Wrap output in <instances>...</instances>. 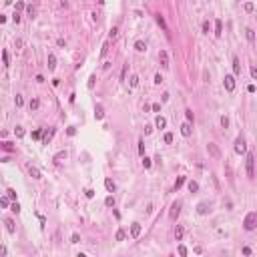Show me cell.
Masks as SVG:
<instances>
[{"mask_svg":"<svg viewBox=\"0 0 257 257\" xmlns=\"http://www.w3.org/2000/svg\"><path fill=\"white\" fill-rule=\"evenodd\" d=\"M125 237H127V235H125V231H123V229H119V231H116V235H115L116 241H125Z\"/></svg>","mask_w":257,"mask_h":257,"instance_id":"30","label":"cell"},{"mask_svg":"<svg viewBox=\"0 0 257 257\" xmlns=\"http://www.w3.org/2000/svg\"><path fill=\"white\" fill-rule=\"evenodd\" d=\"M257 227V211H249L243 219V229L245 231H253Z\"/></svg>","mask_w":257,"mask_h":257,"instance_id":"1","label":"cell"},{"mask_svg":"<svg viewBox=\"0 0 257 257\" xmlns=\"http://www.w3.org/2000/svg\"><path fill=\"white\" fill-rule=\"evenodd\" d=\"M107 52H109V40L105 44H102V48H101V56H107Z\"/></svg>","mask_w":257,"mask_h":257,"instance_id":"39","label":"cell"},{"mask_svg":"<svg viewBox=\"0 0 257 257\" xmlns=\"http://www.w3.org/2000/svg\"><path fill=\"white\" fill-rule=\"evenodd\" d=\"M189 191H191V193H197V191H199V185H197V181H189Z\"/></svg>","mask_w":257,"mask_h":257,"instance_id":"26","label":"cell"},{"mask_svg":"<svg viewBox=\"0 0 257 257\" xmlns=\"http://www.w3.org/2000/svg\"><path fill=\"white\" fill-rule=\"evenodd\" d=\"M26 14H28L30 18H34V16H36V8H34L32 4H30V6H26Z\"/></svg>","mask_w":257,"mask_h":257,"instance_id":"27","label":"cell"},{"mask_svg":"<svg viewBox=\"0 0 257 257\" xmlns=\"http://www.w3.org/2000/svg\"><path fill=\"white\" fill-rule=\"evenodd\" d=\"M12 20L18 24V22H20V12H14V14H12Z\"/></svg>","mask_w":257,"mask_h":257,"instance_id":"54","label":"cell"},{"mask_svg":"<svg viewBox=\"0 0 257 257\" xmlns=\"http://www.w3.org/2000/svg\"><path fill=\"white\" fill-rule=\"evenodd\" d=\"M0 205H2V207H8V195H6V197H2V199H0Z\"/></svg>","mask_w":257,"mask_h":257,"instance_id":"53","label":"cell"},{"mask_svg":"<svg viewBox=\"0 0 257 257\" xmlns=\"http://www.w3.org/2000/svg\"><path fill=\"white\" fill-rule=\"evenodd\" d=\"M127 73H129V62L123 64V70H121V80H125L127 78Z\"/></svg>","mask_w":257,"mask_h":257,"instance_id":"33","label":"cell"},{"mask_svg":"<svg viewBox=\"0 0 257 257\" xmlns=\"http://www.w3.org/2000/svg\"><path fill=\"white\" fill-rule=\"evenodd\" d=\"M221 34H223V20H215V36H217V38H219V36H221Z\"/></svg>","mask_w":257,"mask_h":257,"instance_id":"11","label":"cell"},{"mask_svg":"<svg viewBox=\"0 0 257 257\" xmlns=\"http://www.w3.org/2000/svg\"><path fill=\"white\" fill-rule=\"evenodd\" d=\"M233 73L235 74H241V64H239V58L233 56Z\"/></svg>","mask_w":257,"mask_h":257,"instance_id":"19","label":"cell"},{"mask_svg":"<svg viewBox=\"0 0 257 257\" xmlns=\"http://www.w3.org/2000/svg\"><path fill=\"white\" fill-rule=\"evenodd\" d=\"M155 83H157V84L163 83V77H161V74H155Z\"/></svg>","mask_w":257,"mask_h":257,"instance_id":"58","label":"cell"},{"mask_svg":"<svg viewBox=\"0 0 257 257\" xmlns=\"http://www.w3.org/2000/svg\"><path fill=\"white\" fill-rule=\"evenodd\" d=\"M185 116H187V121H189V123H193V119H195V116H193V111H191V109H187V111H185Z\"/></svg>","mask_w":257,"mask_h":257,"instance_id":"37","label":"cell"},{"mask_svg":"<svg viewBox=\"0 0 257 257\" xmlns=\"http://www.w3.org/2000/svg\"><path fill=\"white\" fill-rule=\"evenodd\" d=\"M48 68H50V70L56 68V56H54L52 52H48Z\"/></svg>","mask_w":257,"mask_h":257,"instance_id":"20","label":"cell"},{"mask_svg":"<svg viewBox=\"0 0 257 257\" xmlns=\"http://www.w3.org/2000/svg\"><path fill=\"white\" fill-rule=\"evenodd\" d=\"M2 60H4V66H8V52L2 50Z\"/></svg>","mask_w":257,"mask_h":257,"instance_id":"48","label":"cell"},{"mask_svg":"<svg viewBox=\"0 0 257 257\" xmlns=\"http://www.w3.org/2000/svg\"><path fill=\"white\" fill-rule=\"evenodd\" d=\"M95 80H97V77H95V74H91V77H88V83H87L88 91H92V88H95Z\"/></svg>","mask_w":257,"mask_h":257,"instance_id":"28","label":"cell"},{"mask_svg":"<svg viewBox=\"0 0 257 257\" xmlns=\"http://www.w3.org/2000/svg\"><path fill=\"white\" fill-rule=\"evenodd\" d=\"M249 73H251V77L257 80V66H251V68H249Z\"/></svg>","mask_w":257,"mask_h":257,"instance_id":"52","label":"cell"},{"mask_svg":"<svg viewBox=\"0 0 257 257\" xmlns=\"http://www.w3.org/2000/svg\"><path fill=\"white\" fill-rule=\"evenodd\" d=\"M4 225H6V231H8V233H14L16 231L14 221H12V219H4Z\"/></svg>","mask_w":257,"mask_h":257,"instance_id":"18","label":"cell"},{"mask_svg":"<svg viewBox=\"0 0 257 257\" xmlns=\"http://www.w3.org/2000/svg\"><path fill=\"white\" fill-rule=\"evenodd\" d=\"M183 235H185V227L183 225H177V227H175V239H177V241H183Z\"/></svg>","mask_w":257,"mask_h":257,"instance_id":"10","label":"cell"},{"mask_svg":"<svg viewBox=\"0 0 257 257\" xmlns=\"http://www.w3.org/2000/svg\"><path fill=\"white\" fill-rule=\"evenodd\" d=\"M2 147H4L6 151H12V147H10V143H2Z\"/></svg>","mask_w":257,"mask_h":257,"instance_id":"59","label":"cell"},{"mask_svg":"<svg viewBox=\"0 0 257 257\" xmlns=\"http://www.w3.org/2000/svg\"><path fill=\"white\" fill-rule=\"evenodd\" d=\"M135 50H137V52H145V50H147V44L143 42V40H137V42H135Z\"/></svg>","mask_w":257,"mask_h":257,"instance_id":"21","label":"cell"},{"mask_svg":"<svg viewBox=\"0 0 257 257\" xmlns=\"http://www.w3.org/2000/svg\"><path fill=\"white\" fill-rule=\"evenodd\" d=\"M12 211H14V213H20V205H18V201H14V203H12Z\"/></svg>","mask_w":257,"mask_h":257,"instance_id":"49","label":"cell"},{"mask_svg":"<svg viewBox=\"0 0 257 257\" xmlns=\"http://www.w3.org/2000/svg\"><path fill=\"white\" fill-rule=\"evenodd\" d=\"M245 36H247V40H249V42H255V32H253L251 28H247V30H245Z\"/></svg>","mask_w":257,"mask_h":257,"instance_id":"25","label":"cell"},{"mask_svg":"<svg viewBox=\"0 0 257 257\" xmlns=\"http://www.w3.org/2000/svg\"><path fill=\"white\" fill-rule=\"evenodd\" d=\"M95 116H97V121H101L102 116H105V112H102V107H101V105H95Z\"/></svg>","mask_w":257,"mask_h":257,"instance_id":"23","label":"cell"},{"mask_svg":"<svg viewBox=\"0 0 257 257\" xmlns=\"http://www.w3.org/2000/svg\"><path fill=\"white\" fill-rule=\"evenodd\" d=\"M223 84H225V88H227V92H233L235 91V77H233V74H225Z\"/></svg>","mask_w":257,"mask_h":257,"instance_id":"5","label":"cell"},{"mask_svg":"<svg viewBox=\"0 0 257 257\" xmlns=\"http://www.w3.org/2000/svg\"><path fill=\"white\" fill-rule=\"evenodd\" d=\"M40 137H42V133H40V129H38V131H34V133H32V139H40Z\"/></svg>","mask_w":257,"mask_h":257,"instance_id":"57","label":"cell"},{"mask_svg":"<svg viewBox=\"0 0 257 257\" xmlns=\"http://www.w3.org/2000/svg\"><path fill=\"white\" fill-rule=\"evenodd\" d=\"M143 167H145V169H149V167H151V159L143 157Z\"/></svg>","mask_w":257,"mask_h":257,"instance_id":"50","label":"cell"},{"mask_svg":"<svg viewBox=\"0 0 257 257\" xmlns=\"http://www.w3.org/2000/svg\"><path fill=\"white\" fill-rule=\"evenodd\" d=\"M129 83H131V87H137V84H139V77H137V74H133Z\"/></svg>","mask_w":257,"mask_h":257,"instance_id":"40","label":"cell"},{"mask_svg":"<svg viewBox=\"0 0 257 257\" xmlns=\"http://www.w3.org/2000/svg\"><path fill=\"white\" fill-rule=\"evenodd\" d=\"M141 231H143L141 223H137V221H135V223L131 225V237H133V239H137L139 235H141Z\"/></svg>","mask_w":257,"mask_h":257,"instance_id":"8","label":"cell"},{"mask_svg":"<svg viewBox=\"0 0 257 257\" xmlns=\"http://www.w3.org/2000/svg\"><path fill=\"white\" fill-rule=\"evenodd\" d=\"M14 133H16V137H18V139H22V137H24V129H22V127H16Z\"/></svg>","mask_w":257,"mask_h":257,"instance_id":"36","label":"cell"},{"mask_svg":"<svg viewBox=\"0 0 257 257\" xmlns=\"http://www.w3.org/2000/svg\"><path fill=\"white\" fill-rule=\"evenodd\" d=\"M245 167H247V177H249V179H253V177H255V157H253V153H247Z\"/></svg>","mask_w":257,"mask_h":257,"instance_id":"3","label":"cell"},{"mask_svg":"<svg viewBox=\"0 0 257 257\" xmlns=\"http://www.w3.org/2000/svg\"><path fill=\"white\" fill-rule=\"evenodd\" d=\"M243 8H245V12H253V10H255V6H253V2H245V6H243Z\"/></svg>","mask_w":257,"mask_h":257,"instance_id":"38","label":"cell"},{"mask_svg":"<svg viewBox=\"0 0 257 257\" xmlns=\"http://www.w3.org/2000/svg\"><path fill=\"white\" fill-rule=\"evenodd\" d=\"M191 133H193V129H191V123H189V121L183 123V125H181V135H183V137H191Z\"/></svg>","mask_w":257,"mask_h":257,"instance_id":"9","label":"cell"},{"mask_svg":"<svg viewBox=\"0 0 257 257\" xmlns=\"http://www.w3.org/2000/svg\"><path fill=\"white\" fill-rule=\"evenodd\" d=\"M28 175L32 177V179H40L42 175H40V171L36 169V167H28Z\"/></svg>","mask_w":257,"mask_h":257,"instance_id":"17","label":"cell"},{"mask_svg":"<svg viewBox=\"0 0 257 257\" xmlns=\"http://www.w3.org/2000/svg\"><path fill=\"white\" fill-rule=\"evenodd\" d=\"M209 30H211V24H209V20H205V22H203V32L209 34Z\"/></svg>","mask_w":257,"mask_h":257,"instance_id":"44","label":"cell"},{"mask_svg":"<svg viewBox=\"0 0 257 257\" xmlns=\"http://www.w3.org/2000/svg\"><path fill=\"white\" fill-rule=\"evenodd\" d=\"M177 251H179V255H187V253H189V251H187V247H185V245H179V249H177Z\"/></svg>","mask_w":257,"mask_h":257,"instance_id":"43","label":"cell"},{"mask_svg":"<svg viewBox=\"0 0 257 257\" xmlns=\"http://www.w3.org/2000/svg\"><path fill=\"white\" fill-rule=\"evenodd\" d=\"M52 135H54V129H50V131H46L42 135V143H44V145H48V141L52 139Z\"/></svg>","mask_w":257,"mask_h":257,"instance_id":"22","label":"cell"},{"mask_svg":"<svg viewBox=\"0 0 257 257\" xmlns=\"http://www.w3.org/2000/svg\"><path fill=\"white\" fill-rule=\"evenodd\" d=\"M24 8H26V4L22 2V0H18V2H16V6H14V12H20V10H24Z\"/></svg>","mask_w":257,"mask_h":257,"instance_id":"31","label":"cell"},{"mask_svg":"<svg viewBox=\"0 0 257 257\" xmlns=\"http://www.w3.org/2000/svg\"><path fill=\"white\" fill-rule=\"evenodd\" d=\"M181 207H183V201H173V205H171V209H169V219L171 221H177V217L181 215Z\"/></svg>","mask_w":257,"mask_h":257,"instance_id":"2","label":"cell"},{"mask_svg":"<svg viewBox=\"0 0 257 257\" xmlns=\"http://www.w3.org/2000/svg\"><path fill=\"white\" fill-rule=\"evenodd\" d=\"M163 141H165L167 145H171V143H173V133H165V137H163Z\"/></svg>","mask_w":257,"mask_h":257,"instance_id":"34","label":"cell"},{"mask_svg":"<svg viewBox=\"0 0 257 257\" xmlns=\"http://www.w3.org/2000/svg\"><path fill=\"white\" fill-rule=\"evenodd\" d=\"M116 34H119V28H111V32H109V38H116Z\"/></svg>","mask_w":257,"mask_h":257,"instance_id":"47","label":"cell"},{"mask_svg":"<svg viewBox=\"0 0 257 257\" xmlns=\"http://www.w3.org/2000/svg\"><path fill=\"white\" fill-rule=\"evenodd\" d=\"M66 157H68V153H66V151H58L56 155H54V163H62V161L66 159Z\"/></svg>","mask_w":257,"mask_h":257,"instance_id":"15","label":"cell"},{"mask_svg":"<svg viewBox=\"0 0 257 257\" xmlns=\"http://www.w3.org/2000/svg\"><path fill=\"white\" fill-rule=\"evenodd\" d=\"M105 205H107V207H115V197H112V195H109L107 199H105Z\"/></svg>","mask_w":257,"mask_h":257,"instance_id":"32","label":"cell"},{"mask_svg":"<svg viewBox=\"0 0 257 257\" xmlns=\"http://www.w3.org/2000/svg\"><path fill=\"white\" fill-rule=\"evenodd\" d=\"M38 107H40V101L38 98H32V101H30V111H36Z\"/></svg>","mask_w":257,"mask_h":257,"instance_id":"29","label":"cell"},{"mask_svg":"<svg viewBox=\"0 0 257 257\" xmlns=\"http://www.w3.org/2000/svg\"><path fill=\"white\" fill-rule=\"evenodd\" d=\"M6 195H8V199H14L16 201V191L14 189H8V191H6Z\"/></svg>","mask_w":257,"mask_h":257,"instance_id":"41","label":"cell"},{"mask_svg":"<svg viewBox=\"0 0 257 257\" xmlns=\"http://www.w3.org/2000/svg\"><path fill=\"white\" fill-rule=\"evenodd\" d=\"M153 133V125H145V135H151Z\"/></svg>","mask_w":257,"mask_h":257,"instance_id":"55","label":"cell"},{"mask_svg":"<svg viewBox=\"0 0 257 257\" xmlns=\"http://www.w3.org/2000/svg\"><path fill=\"white\" fill-rule=\"evenodd\" d=\"M221 127H223V129L229 127V119H227V116H221Z\"/></svg>","mask_w":257,"mask_h":257,"instance_id":"46","label":"cell"},{"mask_svg":"<svg viewBox=\"0 0 257 257\" xmlns=\"http://www.w3.org/2000/svg\"><path fill=\"white\" fill-rule=\"evenodd\" d=\"M139 155H141V157H145V141H143V139L139 141Z\"/></svg>","mask_w":257,"mask_h":257,"instance_id":"35","label":"cell"},{"mask_svg":"<svg viewBox=\"0 0 257 257\" xmlns=\"http://www.w3.org/2000/svg\"><path fill=\"white\" fill-rule=\"evenodd\" d=\"M70 243H80V235H78V233H73V237H70Z\"/></svg>","mask_w":257,"mask_h":257,"instance_id":"42","label":"cell"},{"mask_svg":"<svg viewBox=\"0 0 257 257\" xmlns=\"http://www.w3.org/2000/svg\"><path fill=\"white\" fill-rule=\"evenodd\" d=\"M155 20H157V24H159L161 28H163V30H165L167 34H169V28H167V24H165V18H163V16H161V14H157V16H155Z\"/></svg>","mask_w":257,"mask_h":257,"instance_id":"16","label":"cell"},{"mask_svg":"<svg viewBox=\"0 0 257 257\" xmlns=\"http://www.w3.org/2000/svg\"><path fill=\"white\" fill-rule=\"evenodd\" d=\"M68 135H70V137H74V135H77V129H74V127H68Z\"/></svg>","mask_w":257,"mask_h":257,"instance_id":"56","label":"cell"},{"mask_svg":"<svg viewBox=\"0 0 257 257\" xmlns=\"http://www.w3.org/2000/svg\"><path fill=\"white\" fill-rule=\"evenodd\" d=\"M209 211H211V209H209L207 203H199V205H197V213H199V215H207Z\"/></svg>","mask_w":257,"mask_h":257,"instance_id":"14","label":"cell"},{"mask_svg":"<svg viewBox=\"0 0 257 257\" xmlns=\"http://www.w3.org/2000/svg\"><path fill=\"white\" fill-rule=\"evenodd\" d=\"M14 102H16V107H22V105H24V101H22V97H20V95H16Z\"/></svg>","mask_w":257,"mask_h":257,"instance_id":"45","label":"cell"},{"mask_svg":"<svg viewBox=\"0 0 257 257\" xmlns=\"http://www.w3.org/2000/svg\"><path fill=\"white\" fill-rule=\"evenodd\" d=\"M105 189H107L109 193H115V189H116L115 181H112V179H105Z\"/></svg>","mask_w":257,"mask_h":257,"instance_id":"13","label":"cell"},{"mask_svg":"<svg viewBox=\"0 0 257 257\" xmlns=\"http://www.w3.org/2000/svg\"><path fill=\"white\" fill-rule=\"evenodd\" d=\"M207 153L211 157H215V159H219V157H221V151H219V147L215 145V143H209L207 145Z\"/></svg>","mask_w":257,"mask_h":257,"instance_id":"6","label":"cell"},{"mask_svg":"<svg viewBox=\"0 0 257 257\" xmlns=\"http://www.w3.org/2000/svg\"><path fill=\"white\" fill-rule=\"evenodd\" d=\"M155 127H157V129H165V127H167V119L159 115V116L155 119Z\"/></svg>","mask_w":257,"mask_h":257,"instance_id":"12","label":"cell"},{"mask_svg":"<svg viewBox=\"0 0 257 257\" xmlns=\"http://www.w3.org/2000/svg\"><path fill=\"white\" fill-rule=\"evenodd\" d=\"M84 195H87L88 199H92V197H95V189H87V191H84Z\"/></svg>","mask_w":257,"mask_h":257,"instance_id":"51","label":"cell"},{"mask_svg":"<svg viewBox=\"0 0 257 257\" xmlns=\"http://www.w3.org/2000/svg\"><path fill=\"white\" fill-rule=\"evenodd\" d=\"M185 181H187V177H179V179L175 181V191H179L181 187H183V185H185Z\"/></svg>","mask_w":257,"mask_h":257,"instance_id":"24","label":"cell"},{"mask_svg":"<svg viewBox=\"0 0 257 257\" xmlns=\"http://www.w3.org/2000/svg\"><path fill=\"white\" fill-rule=\"evenodd\" d=\"M235 153H237V155H245V153H247V145H245V139H243V137H237V139H235Z\"/></svg>","mask_w":257,"mask_h":257,"instance_id":"4","label":"cell"},{"mask_svg":"<svg viewBox=\"0 0 257 257\" xmlns=\"http://www.w3.org/2000/svg\"><path fill=\"white\" fill-rule=\"evenodd\" d=\"M159 62L163 68H169V52L167 50H161L159 52Z\"/></svg>","mask_w":257,"mask_h":257,"instance_id":"7","label":"cell"}]
</instances>
